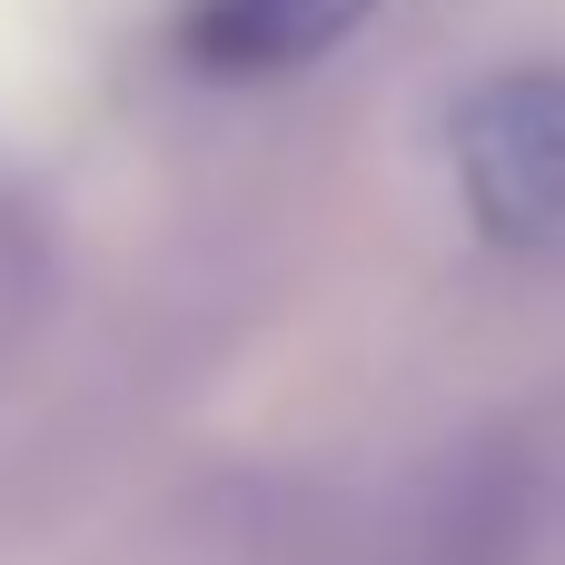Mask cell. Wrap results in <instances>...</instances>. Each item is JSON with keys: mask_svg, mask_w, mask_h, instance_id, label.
Segmentation results:
<instances>
[{"mask_svg": "<svg viewBox=\"0 0 565 565\" xmlns=\"http://www.w3.org/2000/svg\"><path fill=\"white\" fill-rule=\"evenodd\" d=\"M447 159L497 248L565 268V70H507L467 89L447 119Z\"/></svg>", "mask_w": 565, "mask_h": 565, "instance_id": "cell-1", "label": "cell"}, {"mask_svg": "<svg viewBox=\"0 0 565 565\" xmlns=\"http://www.w3.org/2000/svg\"><path fill=\"white\" fill-rule=\"evenodd\" d=\"M377 0H189L179 50L218 79H278L308 70L318 50H338Z\"/></svg>", "mask_w": 565, "mask_h": 565, "instance_id": "cell-2", "label": "cell"}]
</instances>
